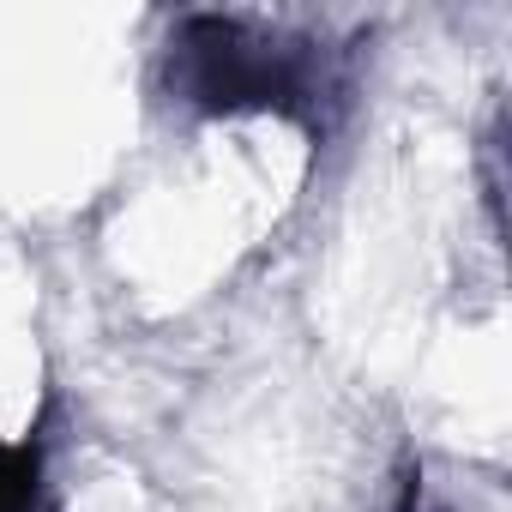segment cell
<instances>
[{"mask_svg": "<svg viewBox=\"0 0 512 512\" xmlns=\"http://www.w3.org/2000/svg\"><path fill=\"white\" fill-rule=\"evenodd\" d=\"M163 91L193 115H278L314 139L350 109L344 49L260 13H181L163 43Z\"/></svg>", "mask_w": 512, "mask_h": 512, "instance_id": "cell-1", "label": "cell"}, {"mask_svg": "<svg viewBox=\"0 0 512 512\" xmlns=\"http://www.w3.org/2000/svg\"><path fill=\"white\" fill-rule=\"evenodd\" d=\"M0 512H61L49 482V440H0Z\"/></svg>", "mask_w": 512, "mask_h": 512, "instance_id": "cell-2", "label": "cell"}, {"mask_svg": "<svg viewBox=\"0 0 512 512\" xmlns=\"http://www.w3.org/2000/svg\"><path fill=\"white\" fill-rule=\"evenodd\" d=\"M392 512H452V500L434 494V482L422 476V464H404L398 494H392Z\"/></svg>", "mask_w": 512, "mask_h": 512, "instance_id": "cell-3", "label": "cell"}]
</instances>
